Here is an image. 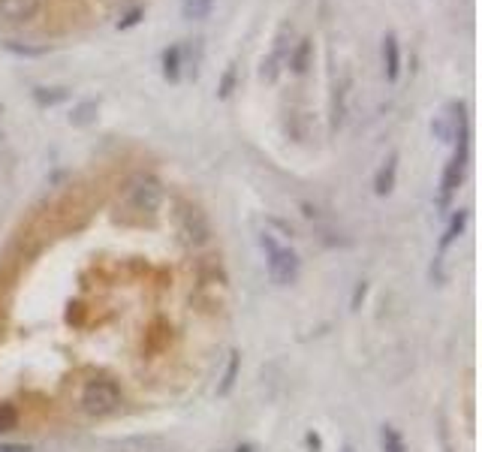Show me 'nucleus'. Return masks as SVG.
<instances>
[{
    "instance_id": "obj_1",
    "label": "nucleus",
    "mask_w": 482,
    "mask_h": 452,
    "mask_svg": "<svg viewBox=\"0 0 482 452\" xmlns=\"http://www.w3.org/2000/svg\"><path fill=\"white\" fill-rule=\"evenodd\" d=\"M226 289H230V277H226L223 266L217 259H202L196 266V293L193 302L202 307L205 314L220 311L226 302Z\"/></svg>"
},
{
    "instance_id": "obj_2",
    "label": "nucleus",
    "mask_w": 482,
    "mask_h": 452,
    "mask_svg": "<svg viewBox=\"0 0 482 452\" xmlns=\"http://www.w3.org/2000/svg\"><path fill=\"white\" fill-rule=\"evenodd\" d=\"M262 248H266V259H268V275L271 280H275L278 286H293L298 280V257L289 248H284V244L275 241V235H262Z\"/></svg>"
},
{
    "instance_id": "obj_3",
    "label": "nucleus",
    "mask_w": 482,
    "mask_h": 452,
    "mask_svg": "<svg viewBox=\"0 0 482 452\" xmlns=\"http://www.w3.org/2000/svg\"><path fill=\"white\" fill-rule=\"evenodd\" d=\"M172 217H175L181 241L190 244V248H205V244L211 241V223H208V217L199 211L196 205L178 202L175 211H172Z\"/></svg>"
},
{
    "instance_id": "obj_4",
    "label": "nucleus",
    "mask_w": 482,
    "mask_h": 452,
    "mask_svg": "<svg viewBox=\"0 0 482 452\" xmlns=\"http://www.w3.org/2000/svg\"><path fill=\"white\" fill-rule=\"evenodd\" d=\"M79 404L88 416H109L121 407V389H118L112 380H90V383H85V389H81Z\"/></svg>"
},
{
    "instance_id": "obj_5",
    "label": "nucleus",
    "mask_w": 482,
    "mask_h": 452,
    "mask_svg": "<svg viewBox=\"0 0 482 452\" xmlns=\"http://www.w3.org/2000/svg\"><path fill=\"white\" fill-rule=\"evenodd\" d=\"M431 130L437 139L443 142H456L467 136V118H465V106L461 103H447L440 108V115H434Z\"/></svg>"
},
{
    "instance_id": "obj_6",
    "label": "nucleus",
    "mask_w": 482,
    "mask_h": 452,
    "mask_svg": "<svg viewBox=\"0 0 482 452\" xmlns=\"http://www.w3.org/2000/svg\"><path fill=\"white\" fill-rule=\"evenodd\" d=\"M127 202H130V208H133V211H139V214H154L163 205V187H160V181L139 178L130 190H127Z\"/></svg>"
},
{
    "instance_id": "obj_7",
    "label": "nucleus",
    "mask_w": 482,
    "mask_h": 452,
    "mask_svg": "<svg viewBox=\"0 0 482 452\" xmlns=\"http://www.w3.org/2000/svg\"><path fill=\"white\" fill-rule=\"evenodd\" d=\"M465 166H467V136H465V139H458L456 157H452L447 163V169H443V178H440V205H449V199L456 196L461 178H465Z\"/></svg>"
},
{
    "instance_id": "obj_8",
    "label": "nucleus",
    "mask_w": 482,
    "mask_h": 452,
    "mask_svg": "<svg viewBox=\"0 0 482 452\" xmlns=\"http://www.w3.org/2000/svg\"><path fill=\"white\" fill-rule=\"evenodd\" d=\"M40 0H0V22L24 24L40 15Z\"/></svg>"
},
{
    "instance_id": "obj_9",
    "label": "nucleus",
    "mask_w": 482,
    "mask_h": 452,
    "mask_svg": "<svg viewBox=\"0 0 482 452\" xmlns=\"http://www.w3.org/2000/svg\"><path fill=\"white\" fill-rule=\"evenodd\" d=\"M395 175H398V154H392L383 166H380L377 172V178H374V190H377V196H389L392 193V187H395Z\"/></svg>"
},
{
    "instance_id": "obj_10",
    "label": "nucleus",
    "mask_w": 482,
    "mask_h": 452,
    "mask_svg": "<svg viewBox=\"0 0 482 452\" xmlns=\"http://www.w3.org/2000/svg\"><path fill=\"white\" fill-rule=\"evenodd\" d=\"M383 63H386V79L398 81V72H401V51H398V40L392 33H386V40H383Z\"/></svg>"
},
{
    "instance_id": "obj_11",
    "label": "nucleus",
    "mask_w": 482,
    "mask_h": 452,
    "mask_svg": "<svg viewBox=\"0 0 482 452\" xmlns=\"http://www.w3.org/2000/svg\"><path fill=\"white\" fill-rule=\"evenodd\" d=\"M97 112H99V103H97V99H85V103H79V106L70 112V124H72V127H88V124L97 121Z\"/></svg>"
},
{
    "instance_id": "obj_12",
    "label": "nucleus",
    "mask_w": 482,
    "mask_h": 452,
    "mask_svg": "<svg viewBox=\"0 0 482 452\" xmlns=\"http://www.w3.org/2000/svg\"><path fill=\"white\" fill-rule=\"evenodd\" d=\"M211 0H181V15L187 22H202V18L211 15Z\"/></svg>"
},
{
    "instance_id": "obj_13",
    "label": "nucleus",
    "mask_w": 482,
    "mask_h": 452,
    "mask_svg": "<svg viewBox=\"0 0 482 452\" xmlns=\"http://www.w3.org/2000/svg\"><path fill=\"white\" fill-rule=\"evenodd\" d=\"M311 54H314V42L311 40H302L296 45V51H293V58H289V67H293V72H307V67H311Z\"/></svg>"
},
{
    "instance_id": "obj_14",
    "label": "nucleus",
    "mask_w": 482,
    "mask_h": 452,
    "mask_svg": "<svg viewBox=\"0 0 482 452\" xmlns=\"http://www.w3.org/2000/svg\"><path fill=\"white\" fill-rule=\"evenodd\" d=\"M163 76L169 81H178V76H181V49L178 45H172V49H166V54H163Z\"/></svg>"
},
{
    "instance_id": "obj_15",
    "label": "nucleus",
    "mask_w": 482,
    "mask_h": 452,
    "mask_svg": "<svg viewBox=\"0 0 482 452\" xmlns=\"http://www.w3.org/2000/svg\"><path fill=\"white\" fill-rule=\"evenodd\" d=\"M33 99L40 106H58L67 99V88H36L33 90Z\"/></svg>"
},
{
    "instance_id": "obj_16",
    "label": "nucleus",
    "mask_w": 482,
    "mask_h": 452,
    "mask_svg": "<svg viewBox=\"0 0 482 452\" xmlns=\"http://www.w3.org/2000/svg\"><path fill=\"white\" fill-rule=\"evenodd\" d=\"M380 437H383V449H386V452H407L401 434H398L392 425H383V434H380Z\"/></svg>"
},
{
    "instance_id": "obj_17",
    "label": "nucleus",
    "mask_w": 482,
    "mask_h": 452,
    "mask_svg": "<svg viewBox=\"0 0 482 452\" xmlns=\"http://www.w3.org/2000/svg\"><path fill=\"white\" fill-rule=\"evenodd\" d=\"M235 377H239V356L232 353L230 365H226V374H223V380H220V386H217V395H226V392H230L232 383H235Z\"/></svg>"
},
{
    "instance_id": "obj_18",
    "label": "nucleus",
    "mask_w": 482,
    "mask_h": 452,
    "mask_svg": "<svg viewBox=\"0 0 482 452\" xmlns=\"http://www.w3.org/2000/svg\"><path fill=\"white\" fill-rule=\"evenodd\" d=\"M465 211H458L456 217H452V223L447 226V232H443V239H440V248H447V244H452V241H456V235L461 232V226H465Z\"/></svg>"
},
{
    "instance_id": "obj_19",
    "label": "nucleus",
    "mask_w": 482,
    "mask_h": 452,
    "mask_svg": "<svg viewBox=\"0 0 482 452\" xmlns=\"http://www.w3.org/2000/svg\"><path fill=\"white\" fill-rule=\"evenodd\" d=\"M18 425V410L13 404H0V431H9Z\"/></svg>"
},
{
    "instance_id": "obj_20",
    "label": "nucleus",
    "mask_w": 482,
    "mask_h": 452,
    "mask_svg": "<svg viewBox=\"0 0 482 452\" xmlns=\"http://www.w3.org/2000/svg\"><path fill=\"white\" fill-rule=\"evenodd\" d=\"M232 85H235V63H230V67H226V72H223V81H220V90H217V97L226 99V97L232 94Z\"/></svg>"
},
{
    "instance_id": "obj_21",
    "label": "nucleus",
    "mask_w": 482,
    "mask_h": 452,
    "mask_svg": "<svg viewBox=\"0 0 482 452\" xmlns=\"http://www.w3.org/2000/svg\"><path fill=\"white\" fill-rule=\"evenodd\" d=\"M9 51L15 54H27V58H40V54H45V49H31V45H15V42H6Z\"/></svg>"
},
{
    "instance_id": "obj_22",
    "label": "nucleus",
    "mask_w": 482,
    "mask_h": 452,
    "mask_svg": "<svg viewBox=\"0 0 482 452\" xmlns=\"http://www.w3.org/2000/svg\"><path fill=\"white\" fill-rule=\"evenodd\" d=\"M139 18H142V9H133V13H130V15H127V18H124V22H121V24H118V27H133L136 22H139Z\"/></svg>"
},
{
    "instance_id": "obj_23",
    "label": "nucleus",
    "mask_w": 482,
    "mask_h": 452,
    "mask_svg": "<svg viewBox=\"0 0 482 452\" xmlns=\"http://www.w3.org/2000/svg\"><path fill=\"white\" fill-rule=\"evenodd\" d=\"M359 298H365V284L356 286V296H353V307H359Z\"/></svg>"
},
{
    "instance_id": "obj_24",
    "label": "nucleus",
    "mask_w": 482,
    "mask_h": 452,
    "mask_svg": "<svg viewBox=\"0 0 482 452\" xmlns=\"http://www.w3.org/2000/svg\"><path fill=\"white\" fill-rule=\"evenodd\" d=\"M0 452H27V446H0Z\"/></svg>"
},
{
    "instance_id": "obj_25",
    "label": "nucleus",
    "mask_w": 482,
    "mask_h": 452,
    "mask_svg": "<svg viewBox=\"0 0 482 452\" xmlns=\"http://www.w3.org/2000/svg\"><path fill=\"white\" fill-rule=\"evenodd\" d=\"M0 115H3V106H0Z\"/></svg>"
}]
</instances>
